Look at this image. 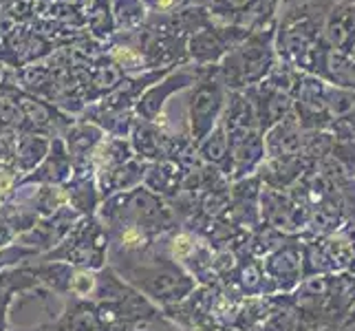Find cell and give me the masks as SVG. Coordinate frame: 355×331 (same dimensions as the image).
I'll use <instances>...</instances> for the list:
<instances>
[{
    "label": "cell",
    "instance_id": "4",
    "mask_svg": "<svg viewBox=\"0 0 355 331\" xmlns=\"http://www.w3.org/2000/svg\"><path fill=\"white\" fill-rule=\"evenodd\" d=\"M334 5L336 0H307L278 18L274 46L280 62L302 69L307 56L324 40V20Z\"/></svg>",
    "mask_w": 355,
    "mask_h": 331
},
{
    "label": "cell",
    "instance_id": "2",
    "mask_svg": "<svg viewBox=\"0 0 355 331\" xmlns=\"http://www.w3.org/2000/svg\"><path fill=\"white\" fill-rule=\"evenodd\" d=\"M353 274L307 276L289 294L298 312V331H342V323L353 307Z\"/></svg>",
    "mask_w": 355,
    "mask_h": 331
},
{
    "label": "cell",
    "instance_id": "11",
    "mask_svg": "<svg viewBox=\"0 0 355 331\" xmlns=\"http://www.w3.org/2000/svg\"><path fill=\"white\" fill-rule=\"evenodd\" d=\"M250 31L234 24L210 22L203 29L194 31L186 42V53L190 65L194 67H214L234 49L241 40H245Z\"/></svg>",
    "mask_w": 355,
    "mask_h": 331
},
{
    "label": "cell",
    "instance_id": "13",
    "mask_svg": "<svg viewBox=\"0 0 355 331\" xmlns=\"http://www.w3.org/2000/svg\"><path fill=\"white\" fill-rule=\"evenodd\" d=\"M197 76H199V67L183 65V67H177V69L170 71L166 78L155 82L150 89H146V93L139 97L137 104H135V108H132L137 119H144V121L164 119L166 102L173 95H177L181 91H188L194 84V80H197Z\"/></svg>",
    "mask_w": 355,
    "mask_h": 331
},
{
    "label": "cell",
    "instance_id": "15",
    "mask_svg": "<svg viewBox=\"0 0 355 331\" xmlns=\"http://www.w3.org/2000/svg\"><path fill=\"white\" fill-rule=\"evenodd\" d=\"M263 272L267 278L269 296L276 294H291L300 285L302 276V252L300 237H291L285 245L263 259Z\"/></svg>",
    "mask_w": 355,
    "mask_h": 331
},
{
    "label": "cell",
    "instance_id": "46",
    "mask_svg": "<svg viewBox=\"0 0 355 331\" xmlns=\"http://www.w3.org/2000/svg\"><path fill=\"white\" fill-rule=\"evenodd\" d=\"M16 135L18 133L0 135V173H18V168H16Z\"/></svg>",
    "mask_w": 355,
    "mask_h": 331
},
{
    "label": "cell",
    "instance_id": "14",
    "mask_svg": "<svg viewBox=\"0 0 355 331\" xmlns=\"http://www.w3.org/2000/svg\"><path fill=\"white\" fill-rule=\"evenodd\" d=\"M259 207H261V223L265 226H272L291 237H298L307 230L309 207L298 203L289 192H280L263 186Z\"/></svg>",
    "mask_w": 355,
    "mask_h": 331
},
{
    "label": "cell",
    "instance_id": "51",
    "mask_svg": "<svg viewBox=\"0 0 355 331\" xmlns=\"http://www.w3.org/2000/svg\"><path fill=\"white\" fill-rule=\"evenodd\" d=\"M351 327H355V305L349 309V314H347V318H345V323H342V331H347V329H351Z\"/></svg>",
    "mask_w": 355,
    "mask_h": 331
},
{
    "label": "cell",
    "instance_id": "43",
    "mask_svg": "<svg viewBox=\"0 0 355 331\" xmlns=\"http://www.w3.org/2000/svg\"><path fill=\"white\" fill-rule=\"evenodd\" d=\"M300 78H302V71H298L296 67H291L287 62H276V67L272 69V73L263 80L267 82L269 87L276 89V91H283L287 95H293L298 89V84H300Z\"/></svg>",
    "mask_w": 355,
    "mask_h": 331
},
{
    "label": "cell",
    "instance_id": "32",
    "mask_svg": "<svg viewBox=\"0 0 355 331\" xmlns=\"http://www.w3.org/2000/svg\"><path fill=\"white\" fill-rule=\"evenodd\" d=\"M80 117L91 121L95 126H100L106 135H111V137H124V139L130 137L135 121H137L135 110H108L97 102L87 104V108L82 110Z\"/></svg>",
    "mask_w": 355,
    "mask_h": 331
},
{
    "label": "cell",
    "instance_id": "56",
    "mask_svg": "<svg viewBox=\"0 0 355 331\" xmlns=\"http://www.w3.org/2000/svg\"><path fill=\"white\" fill-rule=\"evenodd\" d=\"M342 3H353V0H342Z\"/></svg>",
    "mask_w": 355,
    "mask_h": 331
},
{
    "label": "cell",
    "instance_id": "37",
    "mask_svg": "<svg viewBox=\"0 0 355 331\" xmlns=\"http://www.w3.org/2000/svg\"><path fill=\"white\" fill-rule=\"evenodd\" d=\"M51 148V139L35 133H18L16 135V168L24 177L35 170Z\"/></svg>",
    "mask_w": 355,
    "mask_h": 331
},
{
    "label": "cell",
    "instance_id": "42",
    "mask_svg": "<svg viewBox=\"0 0 355 331\" xmlns=\"http://www.w3.org/2000/svg\"><path fill=\"white\" fill-rule=\"evenodd\" d=\"M334 144L336 137L329 130H304L302 157H307L309 162H320V159L331 155Z\"/></svg>",
    "mask_w": 355,
    "mask_h": 331
},
{
    "label": "cell",
    "instance_id": "58",
    "mask_svg": "<svg viewBox=\"0 0 355 331\" xmlns=\"http://www.w3.org/2000/svg\"><path fill=\"white\" fill-rule=\"evenodd\" d=\"M353 179H355V177H353Z\"/></svg>",
    "mask_w": 355,
    "mask_h": 331
},
{
    "label": "cell",
    "instance_id": "19",
    "mask_svg": "<svg viewBox=\"0 0 355 331\" xmlns=\"http://www.w3.org/2000/svg\"><path fill=\"white\" fill-rule=\"evenodd\" d=\"M261 190L263 183L256 175L230 183V205L225 219L243 230H254L261 226Z\"/></svg>",
    "mask_w": 355,
    "mask_h": 331
},
{
    "label": "cell",
    "instance_id": "18",
    "mask_svg": "<svg viewBox=\"0 0 355 331\" xmlns=\"http://www.w3.org/2000/svg\"><path fill=\"white\" fill-rule=\"evenodd\" d=\"M78 219H80V214L73 210L71 205H62L58 212L38 219V223L24 232V235H20L16 239V243L22 245V248L35 250L42 256L49 250H53L55 245L69 235V230L78 223Z\"/></svg>",
    "mask_w": 355,
    "mask_h": 331
},
{
    "label": "cell",
    "instance_id": "12",
    "mask_svg": "<svg viewBox=\"0 0 355 331\" xmlns=\"http://www.w3.org/2000/svg\"><path fill=\"white\" fill-rule=\"evenodd\" d=\"M55 49L58 44L49 35L35 31L27 22H20L0 42V65L9 71H18L51 58Z\"/></svg>",
    "mask_w": 355,
    "mask_h": 331
},
{
    "label": "cell",
    "instance_id": "7",
    "mask_svg": "<svg viewBox=\"0 0 355 331\" xmlns=\"http://www.w3.org/2000/svg\"><path fill=\"white\" fill-rule=\"evenodd\" d=\"M35 261H60L73 267L102 269L108 265V235L97 217H80L78 223L53 250L38 256Z\"/></svg>",
    "mask_w": 355,
    "mask_h": 331
},
{
    "label": "cell",
    "instance_id": "54",
    "mask_svg": "<svg viewBox=\"0 0 355 331\" xmlns=\"http://www.w3.org/2000/svg\"><path fill=\"white\" fill-rule=\"evenodd\" d=\"M349 56H351V58L355 60V42H353V49H351V53H349Z\"/></svg>",
    "mask_w": 355,
    "mask_h": 331
},
{
    "label": "cell",
    "instance_id": "25",
    "mask_svg": "<svg viewBox=\"0 0 355 331\" xmlns=\"http://www.w3.org/2000/svg\"><path fill=\"white\" fill-rule=\"evenodd\" d=\"M73 175V164L67 153V146L62 137L51 139V148H49L42 164L31 170L29 175L20 179L18 186H64Z\"/></svg>",
    "mask_w": 355,
    "mask_h": 331
},
{
    "label": "cell",
    "instance_id": "39",
    "mask_svg": "<svg viewBox=\"0 0 355 331\" xmlns=\"http://www.w3.org/2000/svg\"><path fill=\"white\" fill-rule=\"evenodd\" d=\"M132 157H135V153H132V146L128 139L106 135V137L102 139V144L97 146L95 153H93L91 170H93V175H102V173H106V170L124 164Z\"/></svg>",
    "mask_w": 355,
    "mask_h": 331
},
{
    "label": "cell",
    "instance_id": "50",
    "mask_svg": "<svg viewBox=\"0 0 355 331\" xmlns=\"http://www.w3.org/2000/svg\"><path fill=\"white\" fill-rule=\"evenodd\" d=\"M342 232L347 235V239L351 243V250H353V261H351V267H349V274H355V219L349 221V223L342 228Z\"/></svg>",
    "mask_w": 355,
    "mask_h": 331
},
{
    "label": "cell",
    "instance_id": "29",
    "mask_svg": "<svg viewBox=\"0 0 355 331\" xmlns=\"http://www.w3.org/2000/svg\"><path fill=\"white\" fill-rule=\"evenodd\" d=\"M146 166L148 164L141 162V159H137V157H132V159H128V162L106 170V173H102V175H95L97 190H100L102 201L113 197V194H117V192H126V190L141 186L144 175H146Z\"/></svg>",
    "mask_w": 355,
    "mask_h": 331
},
{
    "label": "cell",
    "instance_id": "49",
    "mask_svg": "<svg viewBox=\"0 0 355 331\" xmlns=\"http://www.w3.org/2000/svg\"><path fill=\"white\" fill-rule=\"evenodd\" d=\"M150 16H168L173 11L188 5V0H144Z\"/></svg>",
    "mask_w": 355,
    "mask_h": 331
},
{
    "label": "cell",
    "instance_id": "23",
    "mask_svg": "<svg viewBox=\"0 0 355 331\" xmlns=\"http://www.w3.org/2000/svg\"><path fill=\"white\" fill-rule=\"evenodd\" d=\"M76 73H78V80H80L87 104L100 102L102 97L111 93L119 84V80L124 78V73L117 69V65L106 53L97 56L87 67H78Z\"/></svg>",
    "mask_w": 355,
    "mask_h": 331
},
{
    "label": "cell",
    "instance_id": "9",
    "mask_svg": "<svg viewBox=\"0 0 355 331\" xmlns=\"http://www.w3.org/2000/svg\"><path fill=\"white\" fill-rule=\"evenodd\" d=\"M157 245L183 269V272H188L197 280L199 285L218 283L212 272L216 252L210 243L197 235V232L188 230L186 226H177L159 237Z\"/></svg>",
    "mask_w": 355,
    "mask_h": 331
},
{
    "label": "cell",
    "instance_id": "17",
    "mask_svg": "<svg viewBox=\"0 0 355 331\" xmlns=\"http://www.w3.org/2000/svg\"><path fill=\"white\" fill-rule=\"evenodd\" d=\"M327 82L302 73L300 84L296 93L291 95L293 102V117L298 119V124L304 130H329L331 126V115L327 108V97H324Z\"/></svg>",
    "mask_w": 355,
    "mask_h": 331
},
{
    "label": "cell",
    "instance_id": "24",
    "mask_svg": "<svg viewBox=\"0 0 355 331\" xmlns=\"http://www.w3.org/2000/svg\"><path fill=\"white\" fill-rule=\"evenodd\" d=\"M311 162L302 155L289 157H265V162L256 170V177L261 179L265 188L287 192L304 177Z\"/></svg>",
    "mask_w": 355,
    "mask_h": 331
},
{
    "label": "cell",
    "instance_id": "35",
    "mask_svg": "<svg viewBox=\"0 0 355 331\" xmlns=\"http://www.w3.org/2000/svg\"><path fill=\"white\" fill-rule=\"evenodd\" d=\"M221 124H223L227 135L259 128L254 106H252V102L248 100V95H245L243 91H227V100H225V108H223V115H221Z\"/></svg>",
    "mask_w": 355,
    "mask_h": 331
},
{
    "label": "cell",
    "instance_id": "44",
    "mask_svg": "<svg viewBox=\"0 0 355 331\" xmlns=\"http://www.w3.org/2000/svg\"><path fill=\"white\" fill-rule=\"evenodd\" d=\"M324 97H327V108H329V115H331V121L345 117L355 110V91L353 89H340V87H334V84H327Z\"/></svg>",
    "mask_w": 355,
    "mask_h": 331
},
{
    "label": "cell",
    "instance_id": "30",
    "mask_svg": "<svg viewBox=\"0 0 355 331\" xmlns=\"http://www.w3.org/2000/svg\"><path fill=\"white\" fill-rule=\"evenodd\" d=\"M265 142V155L267 157H289V155H302V142H304V128L298 124V119L285 117L272 126L267 133H263Z\"/></svg>",
    "mask_w": 355,
    "mask_h": 331
},
{
    "label": "cell",
    "instance_id": "52",
    "mask_svg": "<svg viewBox=\"0 0 355 331\" xmlns=\"http://www.w3.org/2000/svg\"><path fill=\"white\" fill-rule=\"evenodd\" d=\"M7 73H9V69H5L3 65H0V82H5V80H7Z\"/></svg>",
    "mask_w": 355,
    "mask_h": 331
},
{
    "label": "cell",
    "instance_id": "48",
    "mask_svg": "<svg viewBox=\"0 0 355 331\" xmlns=\"http://www.w3.org/2000/svg\"><path fill=\"white\" fill-rule=\"evenodd\" d=\"M329 133H331L338 142H355V110L345 117L331 121Z\"/></svg>",
    "mask_w": 355,
    "mask_h": 331
},
{
    "label": "cell",
    "instance_id": "20",
    "mask_svg": "<svg viewBox=\"0 0 355 331\" xmlns=\"http://www.w3.org/2000/svg\"><path fill=\"white\" fill-rule=\"evenodd\" d=\"M230 139V181H239L256 175L259 166L265 162V142L259 128L232 133Z\"/></svg>",
    "mask_w": 355,
    "mask_h": 331
},
{
    "label": "cell",
    "instance_id": "10",
    "mask_svg": "<svg viewBox=\"0 0 355 331\" xmlns=\"http://www.w3.org/2000/svg\"><path fill=\"white\" fill-rule=\"evenodd\" d=\"M132 153L137 159L146 164L153 162H175L177 155L186 148V146L194 144L188 126L181 133L170 130V126L166 124V117L159 121H144L137 119L132 126V133L128 137Z\"/></svg>",
    "mask_w": 355,
    "mask_h": 331
},
{
    "label": "cell",
    "instance_id": "31",
    "mask_svg": "<svg viewBox=\"0 0 355 331\" xmlns=\"http://www.w3.org/2000/svg\"><path fill=\"white\" fill-rule=\"evenodd\" d=\"M62 188L67 192V203L80 217L97 214L102 197H100V190H97V181H95L93 170H87V173H73Z\"/></svg>",
    "mask_w": 355,
    "mask_h": 331
},
{
    "label": "cell",
    "instance_id": "5",
    "mask_svg": "<svg viewBox=\"0 0 355 331\" xmlns=\"http://www.w3.org/2000/svg\"><path fill=\"white\" fill-rule=\"evenodd\" d=\"M95 217L102 221L104 228L137 226L153 232L155 237H162L173 228L181 226L170 203L144 186L117 192L113 197L104 199Z\"/></svg>",
    "mask_w": 355,
    "mask_h": 331
},
{
    "label": "cell",
    "instance_id": "6",
    "mask_svg": "<svg viewBox=\"0 0 355 331\" xmlns=\"http://www.w3.org/2000/svg\"><path fill=\"white\" fill-rule=\"evenodd\" d=\"M274 35H276V24L252 31L248 38L241 40L216 65L218 76H221L227 91L252 89L272 73V69L278 62Z\"/></svg>",
    "mask_w": 355,
    "mask_h": 331
},
{
    "label": "cell",
    "instance_id": "41",
    "mask_svg": "<svg viewBox=\"0 0 355 331\" xmlns=\"http://www.w3.org/2000/svg\"><path fill=\"white\" fill-rule=\"evenodd\" d=\"M113 7V16L117 31H132L139 29L141 24L148 20V7H146L144 0H111Z\"/></svg>",
    "mask_w": 355,
    "mask_h": 331
},
{
    "label": "cell",
    "instance_id": "28",
    "mask_svg": "<svg viewBox=\"0 0 355 331\" xmlns=\"http://www.w3.org/2000/svg\"><path fill=\"white\" fill-rule=\"evenodd\" d=\"M35 289H42L40 280L33 276L29 265L7 267L0 269V331L9 329V307L20 294H29Z\"/></svg>",
    "mask_w": 355,
    "mask_h": 331
},
{
    "label": "cell",
    "instance_id": "1",
    "mask_svg": "<svg viewBox=\"0 0 355 331\" xmlns=\"http://www.w3.org/2000/svg\"><path fill=\"white\" fill-rule=\"evenodd\" d=\"M108 265L115 269L117 276L126 285H130L135 291H139L144 298H148L162 312L177 307L199 285L197 280L188 272H183L159 248L157 241L153 248L137 254L108 252Z\"/></svg>",
    "mask_w": 355,
    "mask_h": 331
},
{
    "label": "cell",
    "instance_id": "16",
    "mask_svg": "<svg viewBox=\"0 0 355 331\" xmlns=\"http://www.w3.org/2000/svg\"><path fill=\"white\" fill-rule=\"evenodd\" d=\"M64 312L58 321L49 323L51 331H137L146 327L135 321H108L97 307V303L64 298Z\"/></svg>",
    "mask_w": 355,
    "mask_h": 331
},
{
    "label": "cell",
    "instance_id": "21",
    "mask_svg": "<svg viewBox=\"0 0 355 331\" xmlns=\"http://www.w3.org/2000/svg\"><path fill=\"white\" fill-rule=\"evenodd\" d=\"M243 93L248 95V100L254 106L256 121H259L261 133H267L272 126H276L278 121H283L285 117H289L293 113L291 95L272 89L267 82L256 84L252 89H245Z\"/></svg>",
    "mask_w": 355,
    "mask_h": 331
},
{
    "label": "cell",
    "instance_id": "27",
    "mask_svg": "<svg viewBox=\"0 0 355 331\" xmlns=\"http://www.w3.org/2000/svg\"><path fill=\"white\" fill-rule=\"evenodd\" d=\"M351 219V212L347 203L342 201L338 190L334 194H329L327 199L320 203H315L309 210V223L307 230L302 232V237H329L336 235L342 228H345Z\"/></svg>",
    "mask_w": 355,
    "mask_h": 331
},
{
    "label": "cell",
    "instance_id": "40",
    "mask_svg": "<svg viewBox=\"0 0 355 331\" xmlns=\"http://www.w3.org/2000/svg\"><path fill=\"white\" fill-rule=\"evenodd\" d=\"M291 239V235H285V232H280L272 226H256L254 230H250L248 235V243H245V250H248L252 256L256 259H265L272 252H276L280 245H285L287 241Z\"/></svg>",
    "mask_w": 355,
    "mask_h": 331
},
{
    "label": "cell",
    "instance_id": "8",
    "mask_svg": "<svg viewBox=\"0 0 355 331\" xmlns=\"http://www.w3.org/2000/svg\"><path fill=\"white\" fill-rule=\"evenodd\" d=\"M227 100V89L218 76V67H199V76L188 89L186 100V126L192 142H201L218 121H221L223 108Z\"/></svg>",
    "mask_w": 355,
    "mask_h": 331
},
{
    "label": "cell",
    "instance_id": "53",
    "mask_svg": "<svg viewBox=\"0 0 355 331\" xmlns=\"http://www.w3.org/2000/svg\"><path fill=\"white\" fill-rule=\"evenodd\" d=\"M351 300L355 305V274H353V285H351Z\"/></svg>",
    "mask_w": 355,
    "mask_h": 331
},
{
    "label": "cell",
    "instance_id": "33",
    "mask_svg": "<svg viewBox=\"0 0 355 331\" xmlns=\"http://www.w3.org/2000/svg\"><path fill=\"white\" fill-rule=\"evenodd\" d=\"M183 179L186 177H183L181 168L175 162H153L146 166L141 186L159 194V197H164L166 201H170L179 192Z\"/></svg>",
    "mask_w": 355,
    "mask_h": 331
},
{
    "label": "cell",
    "instance_id": "55",
    "mask_svg": "<svg viewBox=\"0 0 355 331\" xmlns=\"http://www.w3.org/2000/svg\"><path fill=\"white\" fill-rule=\"evenodd\" d=\"M351 217L355 219V205H353V210H351Z\"/></svg>",
    "mask_w": 355,
    "mask_h": 331
},
{
    "label": "cell",
    "instance_id": "38",
    "mask_svg": "<svg viewBox=\"0 0 355 331\" xmlns=\"http://www.w3.org/2000/svg\"><path fill=\"white\" fill-rule=\"evenodd\" d=\"M14 192L20 194L40 219L58 212L62 205H69L62 186H16Z\"/></svg>",
    "mask_w": 355,
    "mask_h": 331
},
{
    "label": "cell",
    "instance_id": "36",
    "mask_svg": "<svg viewBox=\"0 0 355 331\" xmlns=\"http://www.w3.org/2000/svg\"><path fill=\"white\" fill-rule=\"evenodd\" d=\"M194 146H197V153L203 164L218 168L230 179V139L221 121Z\"/></svg>",
    "mask_w": 355,
    "mask_h": 331
},
{
    "label": "cell",
    "instance_id": "47",
    "mask_svg": "<svg viewBox=\"0 0 355 331\" xmlns=\"http://www.w3.org/2000/svg\"><path fill=\"white\" fill-rule=\"evenodd\" d=\"M331 157L347 170L349 177H355V142H338L331 148Z\"/></svg>",
    "mask_w": 355,
    "mask_h": 331
},
{
    "label": "cell",
    "instance_id": "45",
    "mask_svg": "<svg viewBox=\"0 0 355 331\" xmlns=\"http://www.w3.org/2000/svg\"><path fill=\"white\" fill-rule=\"evenodd\" d=\"M256 3H259V0H212L207 11H210L214 22L230 24L234 18L245 14L250 7H254Z\"/></svg>",
    "mask_w": 355,
    "mask_h": 331
},
{
    "label": "cell",
    "instance_id": "26",
    "mask_svg": "<svg viewBox=\"0 0 355 331\" xmlns=\"http://www.w3.org/2000/svg\"><path fill=\"white\" fill-rule=\"evenodd\" d=\"M170 71L173 69H157V71L135 73V76H124L117 87L108 95H104L97 104L108 110H132L139 97L146 93V89H150L155 82L166 78Z\"/></svg>",
    "mask_w": 355,
    "mask_h": 331
},
{
    "label": "cell",
    "instance_id": "3",
    "mask_svg": "<svg viewBox=\"0 0 355 331\" xmlns=\"http://www.w3.org/2000/svg\"><path fill=\"white\" fill-rule=\"evenodd\" d=\"M40 285L62 298H80L89 303H111L130 296L135 291L117 276V272L106 265L102 269L73 267L60 261H33L27 263Z\"/></svg>",
    "mask_w": 355,
    "mask_h": 331
},
{
    "label": "cell",
    "instance_id": "22",
    "mask_svg": "<svg viewBox=\"0 0 355 331\" xmlns=\"http://www.w3.org/2000/svg\"><path fill=\"white\" fill-rule=\"evenodd\" d=\"M106 137V133L91 124V121L76 117V121L67 128L64 133V146H67V153L71 157V164H73V173H87L91 170V159L97 146L102 144V139Z\"/></svg>",
    "mask_w": 355,
    "mask_h": 331
},
{
    "label": "cell",
    "instance_id": "34",
    "mask_svg": "<svg viewBox=\"0 0 355 331\" xmlns=\"http://www.w3.org/2000/svg\"><path fill=\"white\" fill-rule=\"evenodd\" d=\"M82 14L84 29L93 40L106 44L117 33L111 0H87V5L82 7Z\"/></svg>",
    "mask_w": 355,
    "mask_h": 331
},
{
    "label": "cell",
    "instance_id": "57",
    "mask_svg": "<svg viewBox=\"0 0 355 331\" xmlns=\"http://www.w3.org/2000/svg\"><path fill=\"white\" fill-rule=\"evenodd\" d=\"M353 3H355V0H353Z\"/></svg>",
    "mask_w": 355,
    "mask_h": 331
}]
</instances>
